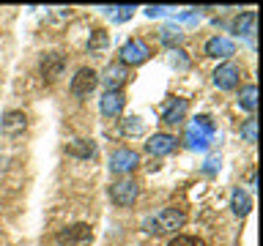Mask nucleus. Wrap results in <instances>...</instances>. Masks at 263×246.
<instances>
[{
	"mask_svg": "<svg viewBox=\"0 0 263 246\" xmlns=\"http://www.w3.org/2000/svg\"><path fill=\"white\" fill-rule=\"evenodd\" d=\"M186 110H189V101H186V98H178V96H176V98H170V101L162 107V120L167 123V126H176V123L184 120Z\"/></svg>",
	"mask_w": 263,
	"mask_h": 246,
	"instance_id": "9d476101",
	"label": "nucleus"
},
{
	"mask_svg": "<svg viewBox=\"0 0 263 246\" xmlns=\"http://www.w3.org/2000/svg\"><path fill=\"white\" fill-rule=\"evenodd\" d=\"M222 167V156H209V159H205V167H203V172H209V175H214V172H217Z\"/></svg>",
	"mask_w": 263,
	"mask_h": 246,
	"instance_id": "bb28decb",
	"label": "nucleus"
},
{
	"mask_svg": "<svg viewBox=\"0 0 263 246\" xmlns=\"http://www.w3.org/2000/svg\"><path fill=\"white\" fill-rule=\"evenodd\" d=\"M167 246H205L203 238H195V235H176Z\"/></svg>",
	"mask_w": 263,
	"mask_h": 246,
	"instance_id": "393cba45",
	"label": "nucleus"
},
{
	"mask_svg": "<svg viewBox=\"0 0 263 246\" xmlns=\"http://www.w3.org/2000/svg\"><path fill=\"white\" fill-rule=\"evenodd\" d=\"M205 55L209 57H230V55H236V44L225 36H214L205 41Z\"/></svg>",
	"mask_w": 263,
	"mask_h": 246,
	"instance_id": "ddd939ff",
	"label": "nucleus"
},
{
	"mask_svg": "<svg viewBox=\"0 0 263 246\" xmlns=\"http://www.w3.org/2000/svg\"><path fill=\"white\" fill-rule=\"evenodd\" d=\"M159 41H162V44H167L170 49H176V44L184 41V33H181L178 25H164V28L159 30Z\"/></svg>",
	"mask_w": 263,
	"mask_h": 246,
	"instance_id": "aec40b11",
	"label": "nucleus"
},
{
	"mask_svg": "<svg viewBox=\"0 0 263 246\" xmlns=\"http://www.w3.org/2000/svg\"><path fill=\"white\" fill-rule=\"evenodd\" d=\"M107 14H112L115 22H126L135 14V6H118V8H107Z\"/></svg>",
	"mask_w": 263,
	"mask_h": 246,
	"instance_id": "a878e982",
	"label": "nucleus"
},
{
	"mask_svg": "<svg viewBox=\"0 0 263 246\" xmlns=\"http://www.w3.org/2000/svg\"><path fill=\"white\" fill-rule=\"evenodd\" d=\"M170 66H176V69H189V55L184 49H170Z\"/></svg>",
	"mask_w": 263,
	"mask_h": 246,
	"instance_id": "b1692460",
	"label": "nucleus"
},
{
	"mask_svg": "<svg viewBox=\"0 0 263 246\" xmlns=\"http://www.w3.org/2000/svg\"><path fill=\"white\" fill-rule=\"evenodd\" d=\"M151 57V47L145 44L143 38H132L121 47V63L123 66H140Z\"/></svg>",
	"mask_w": 263,
	"mask_h": 246,
	"instance_id": "20e7f679",
	"label": "nucleus"
},
{
	"mask_svg": "<svg viewBox=\"0 0 263 246\" xmlns=\"http://www.w3.org/2000/svg\"><path fill=\"white\" fill-rule=\"evenodd\" d=\"M104 85H107V90H121V85L129 79V71H126V66L123 63H110L104 69Z\"/></svg>",
	"mask_w": 263,
	"mask_h": 246,
	"instance_id": "2eb2a0df",
	"label": "nucleus"
},
{
	"mask_svg": "<svg viewBox=\"0 0 263 246\" xmlns=\"http://www.w3.org/2000/svg\"><path fill=\"white\" fill-rule=\"evenodd\" d=\"M241 79V69L236 63H222L217 71H214V85L219 90H233Z\"/></svg>",
	"mask_w": 263,
	"mask_h": 246,
	"instance_id": "423d86ee",
	"label": "nucleus"
},
{
	"mask_svg": "<svg viewBox=\"0 0 263 246\" xmlns=\"http://www.w3.org/2000/svg\"><path fill=\"white\" fill-rule=\"evenodd\" d=\"M28 129V118H25V112H6L3 120H0V131H3L6 137H20L22 131Z\"/></svg>",
	"mask_w": 263,
	"mask_h": 246,
	"instance_id": "9b49d317",
	"label": "nucleus"
},
{
	"mask_svg": "<svg viewBox=\"0 0 263 246\" xmlns=\"http://www.w3.org/2000/svg\"><path fill=\"white\" fill-rule=\"evenodd\" d=\"M230 208H233L236 216H247L252 208V200H250V194L244 192V189H233V194H230Z\"/></svg>",
	"mask_w": 263,
	"mask_h": 246,
	"instance_id": "a211bd4d",
	"label": "nucleus"
},
{
	"mask_svg": "<svg viewBox=\"0 0 263 246\" xmlns=\"http://www.w3.org/2000/svg\"><path fill=\"white\" fill-rule=\"evenodd\" d=\"M137 192L140 186L135 183L132 178H123V180H115V183H110V200L115 205H121V208H126V205H132L137 200Z\"/></svg>",
	"mask_w": 263,
	"mask_h": 246,
	"instance_id": "39448f33",
	"label": "nucleus"
},
{
	"mask_svg": "<svg viewBox=\"0 0 263 246\" xmlns=\"http://www.w3.org/2000/svg\"><path fill=\"white\" fill-rule=\"evenodd\" d=\"M233 33L236 36L252 38L255 36V11H244L241 16H236L233 19Z\"/></svg>",
	"mask_w": 263,
	"mask_h": 246,
	"instance_id": "f3484780",
	"label": "nucleus"
},
{
	"mask_svg": "<svg viewBox=\"0 0 263 246\" xmlns=\"http://www.w3.org/2000/svg\"><path fill=\"white\" fill-rule=\"evenodd\" d=\"M96 82H99V77H96L93 69H80V71L71 77V96H77V98L88 96L90 90L96 88Z\"/></svg>",
	"mask_w": 263,
	"mask_h": 246,
	"instance_id": "0eeeda50",
	"label": "nucleus"
},
{
	"mask_svg": "<svg viewBox=\"0 0 263 246\" xmlns=\"http://www.w3.org/2000/svg\"><path fill=\"white\" fill-rule=\"evenodd\" d=\"M241 137H244L250 145H255V142H258V120H255V118L244 120V126H241Z\"/></svg>",
	"mask_w": 263,
	"mask_h": 246,
	"instance_id": "5701e85b",
	"label": "nucleus"
},
{
	"mask_svg": "<svg viewBox=\"0 0 263 246\" xmlns=\"http://www.w3.org/2000/svg\"><path fill=\"white\" fill-rule=\"evenodd\" d=\"M140 164V156L135 151H129V148H121V151H115L110 156V170L118 172V175H123V172H132Z\"/></svg>",
	"mask_w": 263,
	"mask_h": 246,
	"instance_id": "1a4fd4ad",
	"label": "nucleus"
},
{
	"mask_svg": "<svg viewBox=\"0 0 263 246\" xmlns=\"http://www.w3.org/2000/svg\"><path fill=\"white\" fill-rule=\"evenodd\" d=\"M238 107H241L244 112H255V110H258V88H255V85H244L241 96H238Z\"/></svg>",
	"mask_w": 263,
	"mask_h": 246,
	"instance_id": "6ab92c4d",
	"label": "nucleus"
},
{
	"mask_svg": "<svg viewBox=\"0 0 263 246\" xmlns=\"http://www.w3.org/2000/svg\"><path fill=\"white\" fill-rule=\"evenodd\" d=\"M123 104H126V98H123L121 90H107V93L102 96V115H107V118H118Z\"/></svg>",
	"mask_w": 263,
	"mask_h": 246,
	"instance_id": "4468645a",
	"label": "nucleus"
},
{
	"mask_svg": "<svg viewBox=\"0 0 263 246\" xmlns=\"http://www.w3.org/2000/svg\"><path fill=\"white\" fill-rule=\"evenodd\" d=\"M90 241H93L90 224H71L58 233V243L61 246H90Z\"/></svg>",
	"mask_w": 263,
	"mask_h": 246,
	"instance_id": "7ed1b4c3",
	"label": "nucleus"
},
{
	"mask_svg": "<svg viewBox=\"0 0 263 246\" xmlns=\"http://www.w3.org/2000/svg\"><path fill=\"white\" fill-rule=\"evenodd\" d=\"M170 11V8H164V6H148L145 8V16H151V19H154V16H162V14H167Z\"/></svg>",
	"mask_w": 263,
	"mask_h": 246,
	"instance_id": "cd10ccee",
	"label": "nucleus"
},
{
	"mask_svg": "<svg viewBox=\"0 0 263 246\" xmlns=\"http://www.w3.org/2000/svg\"><path fill=\"white\" fill-rule=\"evenodd\" d=\"M214 120L209 115H197V118L186 126V145L192 151H205L214 142Z\"/></svg>",
	"mask_w": 263,
	"mask_h": 246,
	"instance_id": "f03ea898",
	"label": "nucleus"
},
{
	"mask_svg": "<svg viewBox=\"0 0 263 246\" xmlns=\"http://www.w3.org/2000/svg\"><path fill=\"white\" fill-rule=\"evenodd\" d=\"M41 77H44L47 82H55L58 77L63 74V69H66V55H61V52H49V55H44L41 57Z\"/></svg>",
	"mask_w": 263,
	"mask_h": 246,
	"instance_id": "6e6552de",
	"label": "nucleus"
},
{
	"mask_svg": "<svg viewBox=\"0 0 263 246\" xmlns=\"http://www.w3.org/2000/svg\"><path fill=\"white\" fill-rule=\"evenodd\" d=\"M66 153L77 156V159H93L96 156V142L93 139H74V142L66 145Z\"/></svg>",
	"mask_w": 263,
	"mask_h": 246,
	"instance_id": "dca6fc26",
	"label": "nucleus"
},
{
	"mask_svg": "<svg viewBox=\"0 0 263 246\" xmlns=\"http://www.w3.org/2000/svg\"><path fill=\"white\" fill-rule=\"evenodd\" d=\"M184 211H178V208H162L159 213H154V216H148L143 221V227H145V233H151V235H164V233H176V230L184 227Z\"/></svg>",
	"mask_w": 263,
	"mask_h": 246,
	"instance_id": "f257e3e1",
	"label": "nucleus"
},
{
	"mask_svg": "<svg viewBox=\"0 0 263 246\" xmlns=\"http://www.w3.org/2000/svg\"><path fill=\"white\" fill-rule=\"evenodd\" d=\"M107 47H110V33H104V30H93V36H90V41H88V52L99 57Z\"/></svg>",
	"mask_w": 263,
	"mask_h": 246,
	"instance_id": "412c9836",
	"label": "nucleus"
},
{
	"mask_svg": "<svg viewBox=\"0 0 263 246\" xmlns=\"http://www.w3.org/2000/svg\"><path fill=\"white\" fill-rule=\"evenodd\" d=\"M143 131H145V126H143V120H140L137 115H132V118L123 120V134L126 137H140Z\"/></svg>",
	"mask_w": 263,
	"mask_h": 246,
	"instance_id": "4be33fe9",
	"label": "nucleus"
},
{
	"mask_svg": "<svg viewBox=\"0 0 263 246\" xmlns=\"http://www.w3.org/2000/svg\"><path fill=\"white\" fill-rule=\"evenodd\" d=\"M145 151L151 156H167V153L176 151V137H173V134H154V137H148Z\"/></svg>",
	"mask_w": 263,
	"mask_h": 246,
	"instance_id": "f8f14e48",
	"label": "nucleus"
}]
</instances>
